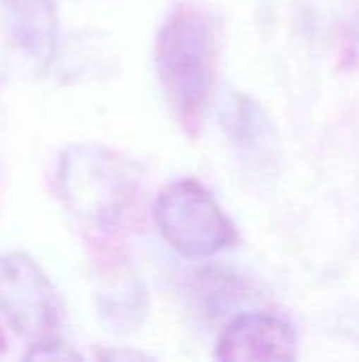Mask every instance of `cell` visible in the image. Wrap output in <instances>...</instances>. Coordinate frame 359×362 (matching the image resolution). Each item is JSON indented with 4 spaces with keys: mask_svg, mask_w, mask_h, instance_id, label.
I'll list each match as a JSON object with an SVG mask.
<instances>
[{
    "mask_svg": "<svg viewBox=\"0 0 359 362\" xmlns=\"http://www.w3.org/2000/svg\"><path fill=\"white\" fill-rule=\"evenodd\" d=\"M13 45L40 70H47L59 42L57 0H0Z\"/></svg>",
    "mask_w": 359,
    "mask_h": 362,
    "instance_id": "cell-6",
    "label": "cell"
},
{
    "mask_svg": "<svg viewBox=\"0 0 359 362\" xmlns=\"http://www.w3.org/2000/svg\"><path fill=\"white\" fill-rule=\"evenodd\" d=\"M99 361L110 358V361H148L150 356L142 354V352H129V350H102L95 354Z\"/></svg>",
    "mask_w": 359,
    "mask_h": 362,
    "instance_id": "cell-12",
    "label": "cell"
},
{
    "mask_svg": "<svg viewBox=\"0 0 359 362\" xmlns=\"http://www.w3.org/2000/svg\"><path fill=\"white\" fill-rule=\"evenodd\" d=\"M55 191L83 227L110 235L125 225L138 199V178L114 151L78 142L61 151L55 170Z\"/></svg>",
    "mask_w": 359,
    "mask_h": 362,
    "instance_id": "cell-2",
    "label": "cell"
},
{
    "mask_svg": "<svg viewBox=\"0 0 359 362\" xmlns=\"http://www.w3.org/2000/svg\"><path fill=\"white\" fill-rule=\"evenodd\" d=\"M0 314L32 344L57 337L61 301L49 276L25 252L0 255Z\"/></svg>",
    "mask_w": 359,
    "mask_h": 362,
    "instance_id": "cell-4",
    "label": "cell"
},
{
    "mask_svg": "<svg viewBox=\"0 0 359 362\" xmlns=\"http://www.w3.org/2000/svg\"><path fill=\"white\" fill-rule=\"evenodd\" d=\"M250 286L235 274L218 267H209L197 274L195 295L209 316H222L231 308L248 299Z\"/></svg>",
    "mask_w": 359,
    "mask_h": 362,
    "instance_id": "cell-9",
    "label": "cell"
},
{
    "mask_svg": "<svg viewBox=\"0 0 359 362\" xmlns=\"http://www.w3.org/2000/svg\"><path fill=\"white\" fill-rule=\"evenodd\" d=\"M6 350V337H4V333H2V329H0V354Z\"/></svg>",
    "mask_w": 359,
    "mask_h": 362,
    "instance_id": "cell-13",
    "label": "cell"
},
{
    "mask_svg": "<svg viewBox=\"0 0 359 362\" xmlns=\"http://www.w3.org/2000/svg\"><path fill=\"white\" fill-rule=\"evenodd\" d=\"M25 361H83V354L72 346L63 344L59 337H51L38 344H32L23 356Z\"/></svg>",
    "mask_w": 359,
    "mask_h": 362,
    "instance_id": "cell-10",
    "label": "cell"
},
{
    "mask_svg": "<svg viewBox=\"0 0 359 362\" xmlns=\"http://www.w3.org/2000/svg\"><path fill=\"white\" fill-rule=\"evenodd\" d=\"M298 337L292 325L275 314L245 312L235 316L216 344L220 361H294Z\"/></svg>",
    "mask_w": 359,
    "mask_h": 362,
    "instance_id": "cell-5",
    "label": "cell"
},
{
    "mask_svg": "<svg viewBox=\"0 0 359 362\" xmlns=\"http://www.w3.org/2000/svg\"><path fill=\"white\" fill-rule=\"evenodd\" d=\"M343 62L349 70L359 72V17H355L343 38Z\"/></svg>",
    "mask_w": 359,
    "mask_h": 362,
    "instance_id": "cell-11",
    "label": "cell"
},
{
    "mask_svg": "<svg viewBox=\"0 0 359 362\" xmlns=\"http://www.w3.org/2000/svg\"><path fill=\"white\" fill-rule=\"evenodd\" d=\"M102 286L97 291V310L102 322L116 333L138 329L150 308L148 291L140 276L127 263L104 265Z\"/></svg>",
    "mask_w": 359,
    "mask_h": 362,
    "instance_id": "cell-7",
    "label": "cell"
},
{
    "mask_svg": "<svg viewBox=\"0 0 359 362\" xmlns=\"http://www.w3.org/2000/svg\"><path fill=\"white\" fill-rule=\"evenodd\" d=\"M161 238L184 259L199 261L231 248L237 229L218 199L195 178L165 185L152 210Z\"/></svg>",
    "mask_w": 359,
    "mask_h": 362,
    "instance_id": "cell-3",
    "label": "cell"
},
{
    "mask_svg": "<svg viewBox=\"0 0 359 362\" xmlns=\"http://www.w3.org/2000/svg\"><path fill=\"white\" fill-rule=\"evenodd\" d=\"M220 125L229 140L243 151H264L275 142V127L258 102L243 93H229L222 110Z\"/></svg>",
    "mask_w": 359,
    "mask_h": 362,
    "instance_id": "cell-8",
    "label": "cell"
},
{
    "mask_svg": "<svg viewBox=\"0 0 359 362\" xmlns=\"http://www.w3.org/2000/svg\"><path fill=\"white\" fill-rule=\"evenodd\" d=\"M220 59L212 17L193 2L176 4L159 28L154 68L165 102L188 136H197L207 110Z\"/></svg>",
    "mask_w": 359,
    "mask_h": 362,
    "instance_id": "cell-1",
    "label": "cell"
}]
</instances>
